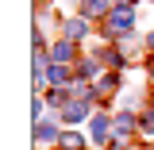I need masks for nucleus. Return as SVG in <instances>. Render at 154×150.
I'll list each match as a JSON object with an SVG mask.
<instances>
[{
  "instance_id": "obj_1",
  "label": "nucleus",
  "mask_w": 154,
  "mask_h": 150,
  "mask_svg": "<svg viewBox=\"0 0 154 150\" xmlns=\"http://www.w3.org/2000/svg\"><path fill=\"white\" fill-rule=\"evenodd\" d=\"M112 27H116V31H127V27H131V12H127V8H119V12L112 16Z\"/></svg>"
}]
</instances>
